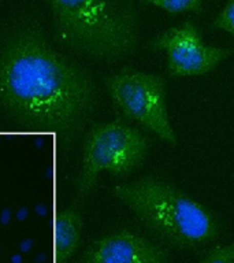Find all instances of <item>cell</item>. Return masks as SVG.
<instances>
[{
	"instance_id": "1",
	"label": "cell",
	"mask_w": 234,
	"mask_h": 263,
	"mask_svg": "<svg viewBox=\"0 0 234 263\" xmlns=\"http://www.w3.org/2000/svg\"><path fill=\"white\" fill-rule=\"evenodd\" d=\"M93 99L89 76L40 33H20L0 53V102L25 126L71 130L89 112Z\"/></svg>"
},
{
	"instance_id": "2",
	"label": "cell",
	"mask_w": 234,
	"mask_h": 263,
	"mask_svg": "<svg viewBox=\"0 0 234 263\" xmlns=\"http://www.w3.org/2000/svg\"><path fill=\"white\" fill-rule=\"evenodd\" d=\"M112 193L148 229L177 248H200L221 233L219 219L207 205L163 177L149 174L118 184Z\"/></svg>"
},
{
	"instance_id": "3",
	"label": "cell",
	"mask_w": 234,
	"mask_h": 263,
	"mask_svg": "<svg viewBox=\"0 0 234 263\" xmlns=\"http://www.w3.org/2000/svg\"><path fill=\"white\" fill-rule=\"evenodd\" d=\"M66 45L86 57L118 62L140 43L135 0H47Z\"/></svg>"
},
{
	"instance_id": "4",
	"label": "cell",
	"mask_w": 234,
	"mask_h": 263,
	"mask_svg": "<svg viewBox=\"0 0 234 263\" xmlns=\"http://www.w3.org/2000/svg\"><path fill=\"white\" fill-rule=\"evenodd\" d=\"M151 141L137 127L122 121L99 123L88 132L82 151L80 195H86L100 173L127 176L148 158Z\"/></svg>"
},
{
	"instance_id": "5",
	"label": "cell",
	"mask_w": 234,
	"mask_h": 263,
	"mask_svg": "<svg viewBox=\"0 0 234 263\" xmlns=\"http://www.w3.org/2000/svg\"><path fill=\"white\" fill-rule=\"evenodd\" d=\"M112 104L126 118L143 125L168 147L178 145L167 108V82L158 74L122 69L106 78Z\"/></svg>"
},
{
	"instance_id": "6",
	"label": "cell",
	"mask_w": 234,
	"mask_h": 263,
	"mask_svg": "<svg viewBox=\"0 0 234 263\" xmlns=\"http://www.w3.org/2000/svg\"><path fill=\"white\" fill-rule=\"evenodd\" d=\"M149 48L166 52V70L172 78L211 73L234 52L231 47L207 44L200 29L190 21L158 33L149 41Z\"/></svg>"
},
{
	"instance_id": "7",
	"label": "cell",
	"mask_w": 234,
	"mask_h": 263,
	"mask_svg": "<svg viewBox=\"0 0 234 263\" xmlns=\"http://www.w3.org/2000/svg\"><path fill=\"white\" fill-rule=\"evenodd\" d=\"M84 263H174L163 247L133 230H116L88 248Z\"/></svg>"
},
{
	"instance_id": "8",
	"label": "cell",
	"mask_w": 234,
	"mask_h": 263,
	"mask_svg": "<svg viewBox=\"0 0 234 263\" xmlns=\"http://www.w3.org/2000/svg\"><path fill=\"white\" fill-rule=\"evenodd\" d=\"M82 233V219L78 210L71 205L57 214L55 222L57 263H67L75 252Z\"/></svg>"
},
{
	"instance_id": "9",
	"label": "cell",
	"mask_w": 234,
	"mask_h": 263,
	"mask_svg": "<svg viewBox=\"0 0 234 263\" xmlns=\"http://www.w3.org/2000/svg\"><path fill=\"white\" fill-rule=\"evenodd\" d=\"M141 3L155 6L170 14H200L204 7V0H140Z\"/></svg>"
},
{
	"instance_id": "10",
	"label": "cell",
	"mask_w": 234,
	"mask_h": 263,
	"mask_svg": "<svg viewBox=\"0 0 234 263\" xmlns=\"http://www.w3.org/2000/svg\"><path fill=\"white\" fill-rule=\"evenodd\" d=\"M199 263H234V238L227 244L209 248Z\"/></svg>"
},
{
	"instance_id": "11",
	"label": "cell",
	"mask_w": 234,
	"mask_h": 263,
	"mask_svg": "<svg viewBox=\"0 0 234 263\" xmlns=\"http://www.w3.org/2000/svg\"><path fill=\"white\" fill-rule=\"evenodd\" d=\"M212 28L234 37V0H229L226 6L212 20Z\"/></svg>"
},
{
	"instance_id": "12",
	"label": "cell",
	"mask_w": 234,
	"mask_h": 263,
	"mask_svg": "<svg viewBox=\"0 0 234 263\" xmlns=\"http://www.w3.org/2000/svg\"><path fill=\"white\" fill-rule=\"evenodd\" d=\"M14 263H21L20 256H15V258H14Z\"/></svg>"
}]
</instances>
